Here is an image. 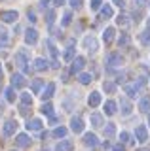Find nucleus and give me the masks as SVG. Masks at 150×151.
<instances>
[{
	"label": "nucleus",
	"instance_id": "49",
	"mask_svg": "<svg viewBox=\"0 0 150 151\" xmlns=\"http://www.w3.org/2000/svg\"><path fill=\"white\" fill-rule=\"evenodd\" d=\"M135 4H139V6H144V4H146V0H135Z\"/></svg>",
	"mask_w": 150,
	"mask_h": 151
},
{
	"label": "nucleus",
	"instance_id": "42",
	"mask_svg": "<svg viewBox=\"0 0 150 151\" xmlns=\"http://www.w3.org/2000/svg\"><path fill=\"white\" fill-rule=\"evenodd\" d=\"M127 42H129V38L125 36V34H122V36H120V40H118V44H120V47H122V45L127 44Z\"/></svg>",
	"mask_w": 150,
	"mask_h": 151
},
{
	"label": "nucleus",
	"instance_id": "32",
	"mask_svg": "<svg viewBox=\"0 0 150 151\" xmlns=\"http://www.w3.org/2000/svg\"><path fill=\"white\" fill-rule=\"evenodd\" d=\"M78 81H80L82 85H87V83H91V76L90 74H80L78 76Z\"/></svg>",
	"mask_w": 150,
	"mask_h": 151
},
{
	"label": "nucleus",
	"instance_id": "36",
	"mask_svg": "<svg viewBox=\"0 0 150 151\" xmlns=\"http://www.w3.org/2000/svg\"><path fill=\"white\" fill-rule=\"evenodd\" d=\"M120 140H122V144H131V142H133L129 132H122V134H120Z\"/></svg>",
	"mask_w": 150,
	"mask_h": 151
},
{
	"label": "nucleus",
	"instance_id": "28",
	"mask_svg": "<svg viewBox=\"0 0 150 151\" xmlns=\"http://www.w3.org/2000/svg\"><path fill=\"white\" fill-rule=\"evenodd\" d=\"M101 15L103 17H112V15H114V9H112L110 4H105V6L101 8Z\"/></svg>",
	"mask_w": 150,
	"mask_h": 151
},
{
	"label": "nucleus",
	"instance_id": "8",
	"mask_svg": "<svg viewBox=\"0 0 150 151\" xmlns=\"http://www.w3.org/2000/svg\"><path fill=\"white\" fill-rule=\"evenodd\" d=\"M135 136H137V142H141V144H144V142L148 140V130L144 125H139L137 130H135Z\"/></svg>",
	"mask_w": 150,
	"mask_h": 151
},
{
	"label": "nucleus",
	"instance_id": "9",
	"mask_svg": "<svg viewBox=\"0 0 150 151\" xmlns=\"http://www.w3.org/2000/svg\"><path fill=\"white\" fill-rule=\"evenodd\" d=\"M74 149V144L72 140H61L57 145H55V151H72Z\"/></svg>",
	"mask_w": 150,
	"mask_h": 151
},
{
	"label": "nucleus",
	"instance_id": "24",
	"mask_svg": "<svg viewBox=\"0 0 150 151\" xmlns=\"http://www.w3.org/2000/svg\"><path fill=\"white\" fill-rule=\"evenodd\" d=\"M103 91L108 93V94H114V93H116V83H114V81H108V79H106V81L103 83Z\"/></svg>",
	"mask_w": 150,
	"mask_h": 151
},
{
	"label": "nucleus",
	"instance_id": "5",
	"mask_svg": "<svg viewBox=\"0 0 150 151\" xmlns=\"http://www.w3.org/2000/svg\"><path fill=\"white\" fill-rule=\"evenodd\" d=\"M106 64L108 66H122L124 64V57H122L120 53H110L108 57H106Z\"/></svg>",
	"mask_w": 150,
	"mask_h": 151
},
{
	"label": "nucleus",
	"instance_id": "19",
	"mask_svg": "<svg viewBox=\"0 0 150 151\" xmlns=\"http://www.w3.org/2000/svg\"><path fill=\"white\" fill-rule=\"evenodd\" d=\"M139 110L144 111V113L150 111V96H143V98L139 100Z\"/></svg>",
	"mask_w": 150,
	"mask_h": 151
},
{
	"label": "nucleus",
	"instance_id": "3",
	"mask_svg": "<svg viewBox=\"0 0 150 151\" xmlns=\"http://www.w3.org/2000/svg\"><path fill=\"white\" fill-rule=\"evenodd\" d=\"M86 66V59L84 57H76V59H72V66H70V74H78L80 70Z\"/></svg>",
	"mask_w": 150,
	"mask_h": 151
},
{
	"label": "nucleus",
	"instance_id": "30",
	"mask_svg": "<svg viewBox=\"0 0 150 151\" xmlns=\"http://www.w3.org/2000/svg\"><path fill=\"white\" fill-rule=\"evenodd\" d=\"M53 136L55 138H65V136H67V129H65V127H57V129L53 130Z\"/></svg>",
	"mask_w": 150,
	"mask_h": 151
},
{
	"label": "nucleus",
	"instance_id": "4",
	"mask_svg": "<svg viewBox=\"0 0 150 151\" xmlns=\"http://www.w3.org/2000/svg\"><path fill=\"white\" fill-rule=\"evenodd\" d=\"M84 47H86L87 51H91V53H95V51L99 49V44H97V40L93 36H86L84 38Z\"/></svg>",
	"mask_w": 150,
	"mask_h": 151
},
{
	"label": "nucleus",
	"instance_id": "6",
	"mask_svg": "<svg viewBox=\"0 0 150 151\" xmlns=\"http://www.w3.org/2000/svg\"><path fill=\"white\" fill-rule=\"evenodd\" d=\"M25 42L29 45H34L36 42H38V30H36V28H29V30H25Z\"/></svg>",
	"mask_w": 150,
	"mask_h": 151
},
{
	"label": "nucleus",
	"instance_id": "22",
	"mask_svg": "<svg viewBox=\"0 0 150 151\" xmlns=\"http://www.w3.org/2000/svg\"><path fill=\"white\" fill-rule=\"evenodd\" d=\"M84 144H86V145H91V147H95V145L99 144V142H97V136L90 132V134H86V136H84Z\"/></svg>",
	"mask_w": 150,
	"mask_h": 151
},
{
	"label": "nucleus",
	"instance_id": "13",
	"mask_svg": "<svg viewBox=\"0 0 150 151\" xmlns=\"http://www.w3.org/2000/svg\"><path fill=\"white\" fill-rule=\"evenodd\" d=\"M103 108H105V113H106V115H114V113L118 111V104H116L114 100H106Z\"/></svg>",
	"mask_w": 150,
	"mask_h": 151
},
{
	"label": "nucleus",
	"instance_id": "43",
	"mask_svg": "<svg viewBox=\"0 0 150 151\" xmlns=\"http://www.w3.org/2000/svg\"><path fill=\"white\" fill-rule=\"evenodd\" d=\"M82 2H84V0H70V6H72V8H80L82 6Z\"/></svg>",
	"mask_w": 150,
	"mask_h": 151
},
{
	"label": "nucleus",
	"instance_id": "35",
	"mask_svg": "<svg viewBox=\"0 0 150 151\" xmlns=\"http://www.w3.org/2000/svg\"><path fill=\"white\" fill-rule=\"evenodd\" d=\"M72 59H74V47L68 45L67 51H65V60H72Z\"/></svg>",
	"mask_w": 150,
	"mask_h": 151
},
{
	"label": "nucleus",
	"instance_id": "50",
	"mask_svg": "<svg viewBox=\"0 0 150 151\" xmlns=\"http://www.w3.org/2000/svg\"><path fill=\"white\" fill-rule=\"evenodd\" d=\"M2 76H4V70H2V66H0V81H2Z\"/></svg>",
	"mask_w": 150,
	"mask_h": 151
},
{
	"label": "nucleus",
	"instance_id": "51",
	"mask_svg": "<svg viewBox=\"0 0 150 151\" xmlns=\"http://www.w3.org/2000/svg\"><path fill=\"white\" fill-rule=\"evenodd\" d=\"M137 151H150V149H137Z\"/></svg>",
	"mask_w": 150,
	"mask_h": 151
},
{
	"label": "nucleus",
	"instance_id": "37",
	"mask_svg": "<svg viewBox=\"0 0 150 151\" xmlns=\"http://www.w3.org/2000/svg\"><path fill=\"white\" fill-rule=\"evenodd\" d=\"M70 21H72V13L67 12V13L63 15V21H61V25H63V27H67V25H70Z\"/></svg>",
	"mask_w": 150,
	"mask_h": 151
},
{
	"label": "nucleus",
	"instance_id": "11",
	"mask_svg": "<svg viewBox=\"0 0 150 151\" xmlns=\"http://www.w3.org/2000/svg\"><path fill=\"white\" fill-rule=\"evenodd\" d=\"M15 145L17 147H31V138L29 134H19L15 138Z\"/></svg>",
	"mask_w": 150,
	"mask_h": 151
},
{
	"label": "nucleus",
	"instance_id": "7",
	"mask_svg": "<svg viewBox=\"0 0 150 151\" xmlns=\"http://www.w3.org/2000/svg\"><path fill=\"white\" fill-rule=\"evenodd\" d=\"M84 121H82V117H72L70 119V130H74L76 134H80V132H84Z\"/></svg>",
	"mask_w": 150,
	"mask_h": 151
},
{
	"label": "nucleus",
	"instance_id": "16",
	"mask_svg": "<svg viewBox=\"0 0 150 151\" xmlns=\"http://www.w3.org/2000/svg\"><path fill=\"white\" fill-rule=\"evenodd\" d=\"M53 93H55V83H48V87L42 91V100H50L51 96H53Z\"/></svg>",
	"mask_w": 150,
	"mask_h": 151
},
{
	"label": "nucleus",
	"instance_id": "15",
	"mask_svg": "<svg viewBox=\"0 0 150 151\" xmlns=\"http://www.w3.org/2000/svg\"><path fill=\"white\" fill-rule=\"evenodd\" d=\"M114 34H116L114 27H106L105 32H103V42H105V44H110V42L114 40Z\"/></svg>",
	"mask_w": 150,
	"mask_h": 151
},
{
	"label": "nucleus",
	"instance_id": "10",
	"mask_svg": "<svg viewBox=\"0 0 150 151\" xmlns=\"http://www.w3.org/2000/svg\"><path fill=\"white\" fill-rule=\"evenodd\" d=\"M120 108H122V115H124V117L131 115V111H133V106H131V102L127 100V98H122Z\"/></svg>",
	"mask_w": 150,
	"mask_h": 151
},
{
	"label": "nucleus",
	"instance_id": "25",
	"mask_svg": "<svg viewBox=\"0 0 150 151\" xmlns=\"http://www.w3.org/2000/svg\"><path fill=\"white\" fill-rule=\"evenodd\" d=\"M15 64L19 66V68H25L27 66V57H25V53H15Z\"/></svg>",
	"mask_w": 150,
	"mask_h": 151
},
{
	"label": "nucleus",
	"instance_id": "38",
	"mask_svg": "<svg viewBox=\"0 0 150 151\" xmlns=\"http://www.w3.org/2000/svg\"><path fill=\"white\" fill-rule=\"evenodd\" d=\"M116 23H118L120 27H127L129 25V21H127V17H125V15H118V17H116Z\"/></svg>",
	"mask_w": 150,
	"mask_h": 151
},
{
	"label": "nucleus",
	"instance_id": "2",
	"mask_svg": "<svg viewBox=\"0 0 150 151\" xmlns=\"http://www.w3.org/2000/svg\"><path fill=\"white\" fill-rule=\"evenodd\" d=\"M0 19H2L4 23H15L17 19H19V13L13 12V9H8V12H2V13H0Z\"/></svg>",
	"mask_w": 150,
	"mask_h": 151
},
{
	"label": "nucleus",
	"instance_id": "46",
	"mask_svg": "<svg viewBox=\"0 0 150 151\" xmlns=\"http://www.w3.org/2000/svg\"><path fill=\"white\" fill-rule=\"evenodd\" d=\"M112 151H125V149H124V145H122V144H118V145L112 147Z\"/></svg>",
	"mask_w": 150,
	"mask_h": 151
},
{
	"label": "nucleus",
	"instance_id": "31",
	"mask_svg": "<svg viewBox=\"0 0 150 151\" xmlns=\"http://www.w3.org/2000/svg\"><path fill=\"white\" fill-rule=\"evenodd\" d=\"M46 45H48V49H50L51 57H53V59H57V47L53 45V42H51V40H48V42H46Z\"/></svg>",
	"mask_w": 150,
	"mask_h": 151
},
{
	"label": "nucleus",
	"instance_id": "39",
	"mask_svg": "<svg viewBox=\"0 0 150 151\" xmlns=\"http://www.w3.org/2000/svg\"><path fill=\"white\" fill-rule=\"evenodd\" d=\"M46 17H48V19H46V21H48V25L51 27V25H53V21H55V12H53V9H50V12L46 13Z\"/></svg>",
	"mask_w": 150,
	"mask_h": 151
},
{
	"label": "nucleus",
	"instance_id": "29",
	"mask_svg": "<svg viewBox=\"0 0 150 151\" xmlns=\"http://www.w3.org/2000/svg\"><path fill=\"white\" fill-rule=\"evenodd\" d=\"M21 104L23 106H31L32 104V94L31 93H21Z\"/></svg>",
	"mask_w": 150,
	"mask_h": 151
},
{
	"label": "nucleus",
	"instance_id": "52",
	"mask_svg": "<svg viewBox=\"0 0 150 151\" xmlns=\"http://www.w3.org/2000/svg\"><path fill=\"white\" fill-rule=\"evenodd\" d=\"M148 125H150V115H148Z\"/></svg>",
	"mask_w": 150,
	"mask_h": 151
},
{
	"label": "nucleus",
	"instance_id": "12",
	"mask_svg": "<svg viewBox=\"0 0 150 151\" xmlns=\"http://www.w3.org/2000/svg\"><path fill=\"white\" fill-rule=\"evenodd\" d=\"M23 85H25V76H23V74H13V78H12V87H13V89H21Z\"/></svg>",
	"mask_w": 150,
	"mask_h": 151
},
{
	"label": "nucleus",
	"instance_id": "48",
	"mask_svg": "<svg viewBox=\"0 0 150 151\" xmlns=\"http://www.w3.org/2000/svg\"><path fill=\"white\" fill-rule=\"evenodd\" d=\"M112 2H114V4H116V6H124V4H125V2H124V0H112Z\"/></svg>",
	"mask_w": 150,
	"mask_h": 151
},
{
	"label": "nucleus",
	"instance_id": "41",
	"mask_svg": "<svg viewBox=\"0 0 150 151\" xmlns=\"http://www.w3.org/2000/svg\"><path fill=\"white\" fill-rule=\"evenodd\" d=\"M90 8L93 9V12H95V9H99L101 8V0H91V2H90Z\"/></svg>",
	"mask_w": 150,
	"mask_h": 151
},
{
	"label": "nucleus",
	"instance_id": "18",
	"mask_svg": "<svg viewBox=\"0 0 150 151\" xmlns=\"http://www.w3.org/2000/svg\"><path fill=\"white\" fill-rule=\"evenodd\" d=\"M124 91H125V94H127L129 98H135V96H137V91H139V85L137 83H135V85H125Z\"/></svg>",
	"mask_w": 150,
	"mask_h": 151
},
{
	"label": "nucleus",
	"instance_id": "34",
	"mask_svg": "<svg viewBox=\"0 0 150 151\" xmlns=\"http://www.w3.org/2000/svg\"><path fill=\"white\" fill-rule=\"evenodd\" d=\"M42 113H44V115H53V106H51V104H44V106H42Z\"/></svg>",
	"mask_w": 150,
	"mask_h": 151
},
{
	"label": "nucleus",
	"instance_id": "33",
	"mask_svg": "<svg viewBox=\"0 0 150 151\" xmlns=\"http://www.w3.org/2000/svg\"><path fill=\"white\" fill-rule=\"evenodd\" d=\"M6 100L8 102H13V100H15V91H13V87H8L6 89Z\"/></svg>",
	"mask_w": 150,
	"mask_h": 151
},
{
	"label": "nucleus",
	"instance_id": "21",
	"mask_svg": "<svg viewBox=\"0 0 150 151\" xmlns=\"http://www.w3.org/2000/svg\"><path fill=\"white\" fill-rule=\"evenodd\" d=\"M44 79H32V93H34V94H40V91H42V87H44Z\"/></svg>",
	"mask_w": 150,
	"mask_h": 151
},
{
	"label": "nucleus",
	"instance_id": "23",
	"mask_svg": "<svg viewBox=\"0 0 150 151\" xmlns=\"http://www.w3.org/2000/svg\"><path fill=\"white\" fill-rule=\"evenodd\" d=\"M34 70H38V72L48 70V60H46V59H36L34 60Z\"/></svg>",
	"mask_w": 150,
	"mask_h": 151
},
{
	"label": "nucleus",
	"instance_id": "40",
	"mask_svg": "<svg viewBox=\"0 0 150 151\" xmlns=\"http://www.w3.org/2000/svg\"><path fill=\"white\" fill-rule=\"evenodd\" d=\"M0 44H2V45L8 44V32L4 30V28H0Z\"/></svg>",
	"mask_w": 150,
	"mask_h": 151
},
{
	"label": "nucleus",
	"instance_id": "26",
	"mask_svg": "<svg viewBox=\"0 0 150 151\" xmlns=\"http://www.w3.org/2000/svg\"><path fill=\"white\" fill-rule=\"evenodd\" d=\"M114 134H116V125H114V123H106L105 136H106V138H114Z\"/></svg>",
	"mask_w": 150,
	"mask_h": 151
},
{
	"label": "nucleus",
	"instance_id": "27",
	"mask_svg": "<svg viewBox=\"0 0 150 151\" xmlns=\"http://www.w3.org/2000/svg\"><path fill=\"white\" fill-rule=\"evenodd\" d=\"M139 40H141V44H144V45H150V28L148 30H143L139 34Z\"/></svg>",
	"mask_w": 150,
	"mask_h": 151
},
{
	"label": "nucleus",
	"instance_id": "17",
	"mask_svg": "<svg viewBox=\"0 0 150 151\" xmlns=\"http://www.w3.org/2000/svg\"><path fill=\"white\" fill-rule=\"evenodd\" d=\"M91 127L93 129H101L103 125H105V123H103V115L101 113H91Z\"/></svg>",
	"mask_w": 150,
	"mask_h": 151
},
{
	"label": "nucleus",
	"instance_id": "20",
	"mask_svg": "<svg viewBox=\"0 0 150 151\" xmlns=\"http://www.w3.org/2000/svg\"><path fill=\"white\" fill-rule=\"evenodd\" d=\"M42 125H44V123H42V119H31L29 125H27V129L32 130V132H36V130L42 129Z\"/></svg>",
	"mask_w": 150,
	"mask_h": 151
},
{
	"label": "nucleus",
	"instance_id": "47",
	"mask_svg": "<svg viewBox=\"0 0 150 151\" xmlns=\"http://www.w3.org/2000/svg\"><path fill=\"white\" fill-rule=\"evenodd\" d=\"M50 2H51V0H40V6H42V8H44V9H46V6H48V4H50Z\"/></svg>",
	"mask_w": 150,
	"mask_h": 151
},
{
	"label": "nucleus",
	"instance_id": "1",
	"mask_svg": "<svg viewBox=\"0 0 150 151\" xmlns=\"http://www.w3.org/2000/svg\"><path fill=\"white\" fill-rule=\"evenodd\" d=\"M17 127H19V123H17L15 119H8L6 123H4V127H2L4 136H13L15 130H17Z\"/></svg>",
	"mask_w": 150,
	"mask_h": 151
},
{
	"label": "nucleus",
	"instance_id": "14",
	"mask_svg": "<svg viewBox=\"0 0 150 151\" xmlns=\"http://www.w3.org/2000/svg\"><path fill=\"white\" fill-rule=\"evenodd\" d=\"M87 104H90V108H97L101 104V93H91L90 96H87Z\"/></svg>",
	"mask_w": 150,
	"mask_h": 151
},
{
	"label": "nucleus",
	"instance_id": "45",
	"mask_svg": "<svg viewBox=\"0 0 150 151\" xmlns=\"http://www.w3.org/2000/svg\"><path fill=\"white\" fill-rule=\"evenodd\" d=\"M51 2H53V6H63V4H65V0H51Z\"/></svg>",
	"mask_w": 150,
	"mask_h": 151
},
{
	"label": "nucleus",
	"instance_id": "44",
	"mask_svg": "<svg viewBox=\"0 0 150 151\" xmlns=\"http://www.w3.org/2000/svg\"><path fill=\"white\" fill-rule=\"evenodd\" d=\"M27 17H29V21H31V23H36V15H34V12H31V9H29Z\"/></svg>",
	"mask_w": 150,
	"mask_h": 151
}]
</instances>
